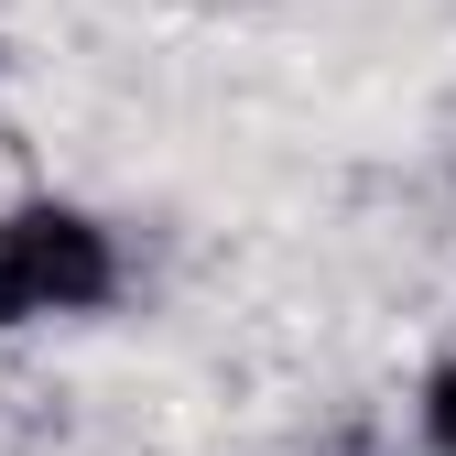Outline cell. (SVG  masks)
Segmentation results:
<instances>
[{
  "label": "cell",
  "instance_id": "3",
  "mask_svg": "<svg viewBox=\"0 0 456 456\" xmlns=\"http://www.w3.org/2000/svg\"><path fill=\"white\" fill-rule=\"evenodd\" d=\"M0 77H12V54H0Z\"/></svg>",
  "mask_w": 456,
  "mask_h": 456
},
{
  "label": "cell",
  "instance_id": "2",
  "mask_svg": "<svg viewBox=\"0 0 456 456\" xmlns=\"http://www.w3.org/2000/svg\"><path fill=\"white\" fill-rule=\"evenodd\" d=\"M413 445L424 456H456V348L413 380Z\"/></svg>",
  "mask_w": 456,
  "mask_h": 456
},
{
  "label": "cell",
  "instance_id": "1",
  "mask_svg": "<svg viewBox=\"0 0 456 456\" xmlns=\"http://www.w3.org/2000/svg\"><path fill=\"white\" fill-rule=\"evenodd\" d=\"M131 294L120 228L77 196H12L0 207V337L12 326H77Z\"/></svg>",
  "mask_w": 456,
  "mask_h": 456
}]
</instances>
